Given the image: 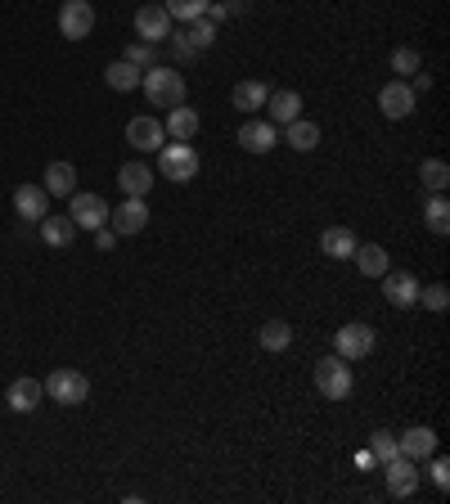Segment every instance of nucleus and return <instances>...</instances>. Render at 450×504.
<instances>
[{"mask_svg":"<svg viewBox=\"0 0 450 504\" xmlns=\"http://www.w3.org/2000/svg\"><path fill=\"white\" fill-rule=\"evenodd\" d=\"M140 86H145V100H149L154 109H176V104H185V77H181V68H172V64L145 68V73H140Z\"/></svg>","mask_w":450,"mask_h":504,"instance_id":"obj_1","label":"nucleus"},{"mask_svg":"<svg viewBox=\"0 0 450 504\" xmlns=\"http://www.w3.org/2000/svg\"><path fill=\"white\" fill-rule=\"evenodd\" d=\"M158 167H163V176H167V181L190 185V181L199 176V149H194L190 140H172V145H163V149H158Z\"/></svg>","mask_w":450,"mask_h":504,"instance_id":"obj_2","label":"nucleus"},{"mask_svg":"<svg viewBox=\"0 0 450 504\" xmlns=\"http://www.w3.org/2000/svg\"><path fill=\"white\" fill-rule=\"evenodd\" d=\"M315 387H320V396H329V401H347L351 396V365L333 351V356H324V360H315Z\"/></svg>","mask_w":450,"mask_h":504,"instance_id":"obj_3","label":"nucleus"},{"mask_svg":"<svg viewBox=\"0 0 450 504\" xmlns=\"http://www.w3.org/2000/svg\"><path fill=\"white\" fill-rule=\"evenodd\" d=\"M41 387H46V396H55L59 405H82V401L91 396V378H86L82 369H55Z\"/></svg>","mask_w":450,"mask_h":504,"instance_id":"obj_4","label":"nucleus"},{"mask_svg":"<svg viewBox=\"0 0 450 504\" xmlns=\"http://www.w3.org/2000/svg\"><path fill=\"white\" fill-rule=\"evenodd\" d=\"M59 32H64V41H86L95 32V5L91 0H64L59 5Z\"/></svg>","mask_w":450,"mask_h":504,"instance_id":"obj_5","label":"nucleus"},{"mask_svg":"<svg viewBox=\"0 0 450 504\" xmlns=\"http://www.w3.org/2000/svg\"><path fill=\"white\" fill-rule=\"evenodd\" d=\"M109 203L100 199V194H91V190H77V194H68V217L77 221V230H100V225H109Z\"/></svg>","mask_w":450,"mask_h":504,"instance_id":"obj_6","label":"nucleus"},{"mask_svg":"<svg viewBox=\"0 0 450 504\" xmlns=\"http://www.w3.org/2000/svg\"><path fill=\"white\" fill-rule=\"evenodd\" d=\"M374 329L365 324V320H351V324H342L338 333H333V351L342 356V360H365L369 351H374Z\"/></svg>","mask_w":450,"mask_h":504,"instance_id":"obj_7","label":"nucleus"},{"mask_svg":"<svg viewBox=\"0 0 450 504\" xmlns=\"http://www.w3.org/2000/svg\"><path fill=\"white\" fill-rule=\"evenodd\" d=\"M378 279H383V297H387V306H401V311H405V306L419 302V288H423V284H419L410 270H392V266H387Z\"/></svg>","mask_w":450,"mask_h":504,"instance_id":"obj_8","label":"nucleus"},{"mask_svg":"<svg viewBox=\"0 0 450 504\" xmlns=\"http://www.w3.org/2000/svg\"><path fill=\"white\" fill-rule=\"evenodd\" d=\"M414 91H410V82H387L383 91H378V113L387 118V122H401V118H410L414 113Z\"/></svg>","mask_w":450,"mask_h":504,"instance_id":"obj_9","label":"nucleus"},{"mask_svg":"<svg viewBox=\"0 0 450 504\" xmlns=\"http://www.w3.org/2000/svg\"><path fill=\"white\" fill-rule=\"evenodd\" d=\"M145 225H149V208H145V199H127L122 208L109 212V230H113L118 239H131V234H140Z\"/></svg>","mask_w":450,"mask_h":504,"instance_id":"obj_10","label":"nucleus"},{"mask_svg":"<svg viewBox=\"0 0 450 504\" xmlns=\"http://www.w3.org/2000/svg\"><path fill=\"white\" fill-rule=\"evenodd\" d=\"M136 37H145L149 46H163L172 37V14L163 5H140L136 10Z\"/></svg>","mask_w":450,"mask_h":504,"instance_id":"obj_11","label":"nucleus"},{"mask_svg":"<svg viewBox=\"0 0 450 504\" xmlns=\"http://www.w3.org/2000/svg\"><path fill=\"white\" fill-rule=\"evenodd\" d=\"M127 145L140 149V154H158L167 145V131H163L158 118H131L127 122Z\"/></svg>","mask_w":450,"mask_h":504,"instance_id":"obj_12","label":"nucleus"},{"mask_svg":"<svg viewBox=\"0 0 450 504\" xmlns=\"http://www.w3.org/2000/svg\"><path fill=\"white\" fill-rule=\"evenodd\" d=\"M239 145H243L248 154H270V149L279 145V127L266 122V118H243V127H239Z\"/></svg>","mask_w":450,"mask_h":504,"instance_id":"obj_13","label":"nucleus"},{"mask_svg":"<svg viewBox=\"0 0 450 504\" xmlns=\"http://www.w3.org/2000/svg\"><path fill=\"white\" fill-rule=\"evenodd\" d=\"M383 468H387V495H396V500H410V495L419 491V464H414V459L396 455V459H387Z\"/></svg>","mask_w":450,"mask_h":504,"instance_id":"obj_14","label":"nucleus"},{"mask_svg":"<svg viewBox=\"0 0 450 504\" xmlns=\"http://www.w3.org/2000/svg\"><path fill=\"white\" fill-rule=\"evenodd\" d=\"M41 396H46V387H41L37 378H14V383L5 387V405H10L14 414L37 410V405H41Z\"/></svg>","mask_w":450,"mask_h":504,"instance_id":"obj_15","label":"nucleus"},{"mask_svg":"<svg viewBox=\"0 0 450 504\" xmlns=\"http://www.w3.org/2000/svg\"><path fill=\"white\" fill-rule=\"evenodd\" d=\"M396 450H401L405 459L423 464V459L437 450V432H432V428H405V432L396 437Z\"/></svg>","mask_w":450,"mask_h":504,"instance_id":"obj_16","label":"nucleus"},{"mask_svg":"<svg viewBox=\"0 0 450 504\" xmlns=\"http://www.w3.org/2000/svg\"><path fill=\"white\" fill-rule=\"evenodd\" d=\"M266 122H275V127H288L293 118H302V95L297 91H270L266 95Z\"/></svg>","mask_w":450,"mask_h":504,"instance_id":"obj_17","label":"nucleus"},{"mask_svg":"<svg viewBox=\"0 0 450 504\" xmlns=\"http://www.w3.org/2000/svg\"><path fill=\"white\" fill-rule=\"evenodd\" d=\"M14 212L28 217V221H41V217L50 212V194H46V185H19V190H14Z\"/></svg>","mask_w":450,"mask_h":504,"instance_id":"obj_18","label":"nucleus"},{"mask_svg":"<svg viewBox=\"0 0 450 504\" xmlns=\"http://www.w3.org/2000/svg\"><path fill=\"white\" fill-rule=\"evenodd\" d=\"M199 127H203V118H199L194 109H185V104L167 109V118H163V131H167L172 140H194V136H199Z\"/></svg>","mask_w":450,"mask_h":504,"instance_id":"obj_19","label":"nucleus"},{"mask_svg":"<svg viewBox=\"0 0 450 504\" xmlns=\"http://www.w3.org/2000/svg\"><path fill=\"white\" fill-rule=\"evenodd\" d=\"M41 239H46L50 248H64V252H68L73 239H77V221H73L68 212H64V217H50V212H46V217H41Z\"/></svg>","mask_w":450,"mask_h":504,"instance_id":"obj_20","label":"nucleus"},{"mask_svg":"<svg viewBox=\"0 0 450 504\" xmlns=\"http://www.w3.org/2000/svg\"><path fill=\"white\" fill-rule=\"evenodd\" d=\"M356 243H360V239H356L347 225H329V230L320 234V252L333 257V261H347V257L356 252Z\"/></svg>","mask_w":450,"mask_h":504,"instance_id":"obj_21","label":"nucleus"},{"mask_svg":"<svg viewBox=\"0 0 450 504\" xmlns=\"http://www.w3.org/2000/svg\"><path fill=\"white\" fill-rule=\"evenodd\" d=\"M118 185H122L127 199H145V194L154 190V172H149L145 163H127V167L118 172Z\"/></svg>","mask_w":450,"mask_h":504,"instance_id":"obj_22","label":"nucleus"},{"mask_svg":"<svg viewBox=\"0 0 450 504\" xmlns=\"http://www.w3.org/2000/svg\"><path fill=\"white\" fill-rule=\"evenodd\" d=\"M284 145H288V149H297V154H311V149L320 145V127H315V122H306V118H293V122L284 127Z\"/></svg>","mask_w":450,"mask_h":504,"instance_id":"obj_23","label":"nucleus"},{"mask_svg":"<svg viewBox=\"0 0 450 504\" xmlns=\"http://www.w3.org/2000/svg\"><path fill=\"white\" fill-rule=\"evenodd\" d=\"M46 194H55V199L77 194V167L73 163H50L46 167Z\"/></svg>","mask_w":450,"mask_h":504,"instance_id":"obj_24","label":"nucleus"},{"mask_svg":"<svg viewBox=\"0 0 450 504\" xmlns=\"http://www.w3.org/2000/svg\"><path fill=\"white\" fill-rule=\"evenodd\" d=\"M266 95H270L266 82H239V86L230 91V100H234L239 113H257V109H266Z\"/></svg>","mask_w":450,"mask_h":504,"instance_id":"obj_25","label":"nucleus"},{"mask_svg":"<svg viewBox=\"0 0 450 504\" xmlns=\"http://www.w3.org/2000/svg\"><path fill=\"white\" fill-rule=\"evenodd\" d=\"M356 266H360V275H369V279H378L383 270H387V248L383 243H356Z\"/></svg>","mask_w":450,"mask_h":504,"instance_id":"obj_26","label":"nucleus"},{"mask_svg":"<svg viewBox=\"0 0 450 504\" xmlns=\"http://www.w3.org/2000/svg\"><path fill=\"white\" fill-rule=\"evenodd\" d=\"M257 342H261L266 351H288V347H293V324H288V320H266L261 333H257Z\"/></svg>","mask_w":450,"mask_h":504,"instance_id":"obj_27","label":"nucleus"},{"mask_svg":"<svg viewBox=\"0 0 450 504\" xmlns=\"http://www.w3.org/2000/svg\"><path fill=\"white\" fill-rule=\"evenodd\" d=\"M104 82H109V91H136V86H140V68L127 64V59H113V64L104 68Z\"/></svg>","mask_w":450,"mask_h":504,"instance_id":"obj_28","label":"nucleus"},{"mask_svg":"<svg viewBox=\"0 0 450 504\" xmlns=\"http://www.w3.org/2000/svg\"><path fill=\"white\" fill-rule=\"evenodd\" d=\"M419 181H423V190L446 194V185H450V167H446L441 158H423V163H419Z\"/></svg>","mask_w":450,"mask_h":504,"instance_id":"obj_29","label":"nucleus"},{"mask_svg":"<svg viewBox=\"0 0 450 504\" xmlns=\"http://www.w3.org/2000/svg\"><path fill=\"white\" fill-rule=\"evenodd\" d=\"M423 221H428L432 234H450V203H446V194H432V199H428Z\"/></svg>","mask_w":450,"mask_h":504,"instance_id":"obj_30","label":"nucleus"},{"mask_svg":"<svg viewBox=\"0 0 450 504\" xmlns=\"http://www.w3.org/2000/svg\"><path fill=\"white\" fill-rule=\"evenodd\" d=\"M163 10L172 14V23H194V19L207 14V0H167Z\"/></svg>","mask_w":450,"mask_h":504,"instance_id":"obj_31","label":"nucleus"},{"mask_svg":"<svg viewBox=\"0 0 450 504\" xmlns=\"http://www.w3.org/2000/svg\"><path fill=\"white\" fill-rule=\"evenodd\" d=\"M194 50H207L212 41H216V23H207V19H194V23H185V32H181Z\"/></svg>","mask_w":450,"mask_h":504,"instance_id":"obj_32","label":"nucleus"},{"mask_svg":"<svg viewBox=\"0 0 450 504\" xmlns=\"http://www.w3.org/2000/svg\"><path fill=\"white\" fill-rule=\"evenodd\" d=\"M122 59H127V64H136V68L145 73V68H154V64H158V46H149V41H131Z\"/></svg>","mask_w":450,"mask_h":504,"instance_id":"obj_33","label":"nucleus"},{"mask_svg":"<svg viewBox=\"0 0 450 504\" xmlns=\"http://www.w3.org/2000/svg\"><path fill=\"white\" fill-rule=\"evenodd\" d=\"M423 68V59H419V50H410V46H401V50H392V73H401V77H414Z\"/></svg>","mask_w":450,"mask_h":504,"instance_id":"obj_34","label":"nucleus"},{"mask_svg":"<svg viewBox=\"0 0 450 504\" xmlns=\"http://www.w3.org/2000/svg\"><path fill=\"white\" fill-rule=\"evenodd\" d=\"M419 302H423L428 311H446V306H450V288H446V284H428V288H419Z\"/></svg>","mask_w":450,"mask_h":504,"instance_id":"obj_35","label":"nucleus"},{"mask_svg":"<svg viewBox=\"0 0 450 504\" xmlns=\"http://www.w3.org/2000/svg\"><path fill=\"white\" fill-rule=\"evenodd\" d=\"M369 450H374L378 464H387V459L401 455V450H396V437H387V432H374V437H369Z\"/></svg>","mask_w":450,"mask_h":504,"instance_id":"obj_36","label":"nucleus"},{"mask_svg":"<svg viewBox=\"0 0 450 504\" xmlns=\"http://www.w3.org/2000/svg\"><path fill=\"white\" fill-rule=\"evenodd\" d=\"M428 473H432L437 491H446V486H450V459H446V455H437V450H432V455H428Z\"/></svg>","mask_w":450,"mask_h":504,"instance_id":"obj_37","label":"nucleus"},{"mask_svg":"<svg viewBox=\"0 0 450 504\" xmlns=\"http://www.w3.org/2000/svg\"><path fill=\"white\" fill-rule=\"evenodd\" d=\"M167 41H172V59H176V64H194V59H199V50H194V46H190L181 32H172Z\"/></svg>","mask_w":450,"mask_h":504,"instance_id":"obj_38","label":"nucleus"},{"mask_svg":"<svg viewBox=\"0 0 450 504\" xmlns=\"http://www.w3.org/2000/svg\"><path fill=\"white\" fill-rule=\"evenodd\" d=\"M113 243H118V234H113L109 225H100V230H95V248H100V252H109Z\"/></svg>","mask_w":450,"mask_h":504,"instance_id":"obj_39","label":"nucleus"},{"mask_svg":"<svg viewBox=\"0 0 450 504\" xmlns=\"http://www.w3.org/2000/svg\"><path fill=\"white\" fill-rule=\"evenodd\" d=\"M356 464H360V468H374L378 459H374V450H360V455H356Z\"/></svg>","mask_w":450,"mask_h":504,"instance_id":"obj_40","label":"nucleus"}]
</instances>
